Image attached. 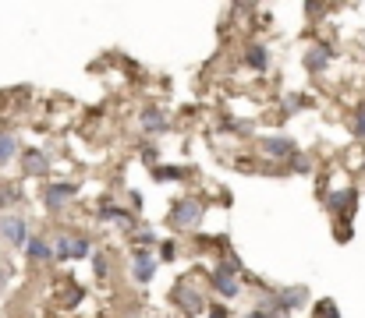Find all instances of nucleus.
<instances>
[{
  "instance_id": "1",
  "label": "nucleus",
  "mask_w": 365,
  "mask_h": 318,
  "mask_svg": "<svg viewBox=\"0 0 365 318\" xmlns=\"http://www.w3.org/2000/svg\"><path fill=\"white\" fill-rule=\"evenodd\" d=\"M199 223H202V202L199 198H181L170 209V227H177V230H195Z\"/></svg>"
},
{
  "instance_id": "2",
  "label": "nucleus",
  "mask_w": 365,
  "mask_h": 318,
  "mask_svg": "<svg viewBox=\"0 0 365 318\" xmlns=\"http://www.w3.org/2000/svg\"><path fill=\"white\" fill-rule=\"evenodd\" d=\"M238 272H241V265L234 262V259H227V262H220L217 269H213V286H217V294L220 297H238Z\"/></svg>"
},
{
  "instance_id": "3",
  "label": "nucleus",
  "mask_w": 365,
  "mask_h": 318,
  "mask_svg": "<svg viewBox=\"0 0 365 318\" xmlns=\"http://www.w3.org/2000/svg\"><path fill=\"white\" fill-rule=\"evenodd\" d=\"M0 237H4L11 247H25V241H28V223H25V216H18V212L0 216Z\"/></svg>"
},
{
  "instance_id": "4",
  "label": "nucleus",
  "mask_w": 365,
  "mask_h": 318,
  "mask_svg": "<svg viewBox=\"0 0 365 318\" xmlns=\"http://www.w3.org/2000/svg\"><path fill=\"white\" fill-rule=\"evenodd\" d=\"M153 272H157L153 251H149V247H135L132 251V276H135V283H149V279H153Z\"/></svg>"
},
{
  "instance_id": "5",
  "label": "nucleus",
  "mask_w": 365,
  "mask_h": 318,
  "mask_svg": "<svg viewBox=\"0 0 365 318\" xmlns=\"http://www.w3.org/2000/svg\"><path fill=\"white\" fill-rule=\"evenodd\" d=\"M75 195H78L75 184H50V187H43V205L46 209H60L64 202H71Z\"/></svg>"
},
{
  "instance_id": "6",
  "label": "nucleus",
  "mask_w": 365,
  "mask_h": 318,
  "mask_svg": "<svg viewBox=\"0 0 365 318\" xmlns=\"http://www.w3.org/2000/svg\"><path fill=\"white\" fill-rule=\"evenodd\" d=\"M21 251L28 254V262H50L53 259V244L46 237H28Z\"/></svg>"
},
{
  "instance_id": "7",
  "label": "nucleus",
  "mask_w": 365,
  "mask_h": 318,
  "mask_svg": "<svg viewBox=\"0 0 365 318\" xmlns=\"http://www.w3.org/2000/svg\"><path fill=\"white\" fill-rule=\"evenodd\" d=\"M174 297H177V308L188 311V315H199V311L206 308V304H202V294L195 290V286H177Z\"/></svg>"
},
{
  "instance_id": "8",
  "label": "nucleus",
  "mask_w": 365,
  "mask_h": 318,
  "mask_svg": "<svg viewBox=\"0 0 365 318\" xmlns=\"http://www.w3.org/2000/svg\"><path fill=\"white\" fill-rule=\"evenodd\" d=\"M167 113L163 110H157V106H145L142 110V131L145 135H160V131H167Z\"/></svg>"
},
{
  "instance_id": "9",
  "label": "nucleus",
  "mask_w": 365,
  "mask_h": 318,
  "mask_svg": "<svg viewBox=\"0 0 365 318\" xmlns=\"http://www.w3.org/2000/svg\"><path fill=\"white\" fill-rule=\"evenodd\" d=\"M305 297H309V294H305V286H287V290L277 294V304H281L284 315H287V311H294V308L305 304Z\"/></svg>"
},
{
  "instance_id": "10",
  "label": "nucleus",
  "mask_w": 365,
  "mask_h": 318,
  "mask_svg": "<svg viewBox=\"0 0 365 318\" xmlns=\"http://www.w3.org/2000/svg\"><path fill=\"white\" fill-rule=\"evenodd\" d=\"M262 152L273 159H287V156H294V142L291 138H262Z\"/></svg>"
},
{
  "instance_id": "11",
  "label": "nucleus",
  "mask_w": 365,
  "mask_h": 318,
  "mask_svg": "<svg viewBox=\"0 0 365 318\" xmlns=\"http://www.w3.org/2000/svg\"><path fill=\"white\" fill-rule=\"evenodd\" d=\"M330 57H333V50H330L326 43H316V46L309 50V57H305V64H309V71H312V75H319V71L326 68V64H330Z\"/></svg>"
},
{
  "instance_id": "12",
  "label": "nucleus",
  "mask_w": 365,
  "mask_h": 318,
  "mask_svg": "<svg viewBox=\"0 0 365 318\" xmlns=\"http://www.w3.org/2000/svg\"><path fill=\"white\" fill-rule=\"evenodd\" d=\"M21 167H25V174H33V177H39V174H46V167H50V159H46L43 152H36V149H28V152L21 156Z\"/></svg>"
},
{
  "instance_id": "13",
  "label": "nucleus",
  "mask_w": 365,
  "mask_h": 318,
  "mask_svg": "<svg viewBox=\"0 0 365 318\" xmlns=\"http://www.w3.org/2000/svg\"><path fill=\"white\" fill-rule=\"evenodd\" d=\"M326 202H330V209H333V212H341V216L348 219V216H351V209H348V205L355 202V191H351V187H344V191H333V195H330Z\"/></svg>"
},
{
  "instance_id": "14",
  "label": "nucleus",
  "mask_w": 365,
  "mask_h": 318,
  "mask_svg": "<svg viewBox=\"0 0 365 318\" xmlns=\"http://www.w3.org/2000/svg\"><path fill=\"white\" fill-rule=\"evenodd\" d=\"M15 156H18V138L11 131H0V167L11 163Z\"/></svg>"
},
{
  "instance_id": "15",
  "label": "nucleus",
  "mask_w": 365,
  "mask_h": 318,
  "mask_svg": "<svg viewBox=\"0 0 365 318\" xmlns=\"http://www.w3.org/2000/svg\"><path fill=\"white\" fill-rule=\"evenodd\" d=\"M100 219H110V223H135V216H132L128 209H117V205H110V202L100 205Z\"/></svg>"
},
{
  "instance_id": "16",
  "label": "nucleus",
  "mask_w": 365,
  "mask_h": 318,
  "mask_svg": "<svg viewBox=\"0 0 365 318\" xmlns=\"http://www.w3.org/2000/svg\"><path fill=\"white\" fill-rule=\"evenodd\" d=\"M245 64H249V68H256V71H262L266 68V46L262 43H252L245 50Z\"/></svg>"
},
{
  "instance_id": "17",
  "label": "nucleus",
  "mask_w": 365,
  "mask_h": 318,
  "mask_svg": "<svg viewBox=\"0 0 365 318\" xmlns=\"http://www.w3.org/2000/svg\"><path fill=\"white\" fill-rule=\"evenodd\" d=\"M21 198V187L18 184H0V209H8Z\"/></svg>"
},
{
  "instance_id": "18",
  "label": "nucleus",
  "mask_w": 365,
  "mask_h": 318,
  "mask_svg": "<svg viewBox=\"0 0 365 318\" xmlns=\"http://www.w3.org/2000/svg\"><path fill=\"white\" fill-rule=\"evenodd\" d=\"M53 259H71V237H57L53 241Z\"/></svg>"
},
{
  "instance_id": "19",
  "label": "nucleus",
  "mask_w": 365,
  "mask_h": 318,
  "mask_svg": "<svg viewBox=\"0 0 365 318\" xmlns=\"http://www.w3.org/2000/svg\"><path fill=\"white\" fill-rule=\"evenodd\" d=\"M93 265H96V276H100V279H107V276H110V259H107V254L93 251Z\"/></svg>"
},
{
  "instance_id": "20",
  "label": "nucleus",
  "mask_w": 365,
  "mask_h": 318,
  "mask_svg": "<svg viewBox=\"0 0 365 318\" xmlns=\"http://www.w3.org/2000/svg\"><path fill=\"white\" fill-rule=\"evenodd\" d=\"M85 254H93V244H89L85 237L71 241V259H85Z\"/></svg>"
},
{
  "instance_id": "21",
  "label": "nucleus",
  "mask_w": 365,
  "mask_h": 318,
  "mask_svg": "<svg viewBox=\"0 0 365 318\" xmlns=\"http://www.w3.org/2000/svg\"><path fill=\"white\" fill-rule=\"evenodd\" d=\"M301 106H309V95H291L287 106H284V113L291 117V113H294V110H301Z\"/></svg>"
},
{
  "instance_id": "22",
  "label": "nucleus",
  "mask_w": 365,
  "mask_h": 318,
  "mask_svg": "<svg viewBox=\"0 0 365 318\" xmlns=\"http://www.w3.org/2000/svg\"><path fill=\"white\" fill-rule=\"evenodd\" d=\"M355 135L358 138H365V103L358 106V113H355Z\"/></svg>"
},
{
  "instance_id": "23",
  "label": "nucleus",
  "mask_w": 365,
  "mask_h": 318,
  "mask_svg": "<svg viewBox=\"0 0 365 318\" xmlns=\"http://www.w3.org/2000/svg\"><path fill=\"white\" fill-rule=\"evenodd\" d=\"M291 170H298V174H309V170H312V163H309V159H305V156H294V163H291Z\"/></svg>"
},
{
  "instance_id": "24",
  "label": "nucleus",
  "mask_w": 365,
  "mask_h": 318,
  "mask_svg": "<svg viewBox=\"0 0 365 318\" xmlns=\"http://www.w3.org/2000/svg\"><path fill=\"white\" fill-rule=\"evenodd\" d=\"M174 254H177L174 241H163V247H160V259H163V262H170V259H174Z\"/></svg>"
},
{
  "instance_id": "25",
  "label": "nucleus",
  "mask_w": 365,
  "mask_h": 318,
  "mask_svg": "<svg viewBox=\"0 0 365 318\" xmlns=\"http://www.w3.org/2000/svg\"><path fill=\"white\" fill-rule=\"evenodd\" d=\"M319 315L323 318H341V311H337V304H333V301L330 304H319Z\"/></svg>"
},
{
  "instance_id": "26",
  "label": "nucleus",
  "mask_w": 365,
  "mask_h": 318,
  "mask_svg": "<svg viewBox=\"0 0 365 318\" xmlns=\"http://www.w3.org/2000/svg\"><path fill=\"white\" fill-rule=\"evenodd\" d=\"M135 241H139V247H149V244H153L157 237H153V234H149V230H142V234H139Z\"/></svg>"
},
{
  "instance_id": "27",
  "label": "nucleus",
  "mask_w": 365,
  "mask_h": 318,
  "mask_svg": "<svg viewBox=\"0 0 365 318\" xmlns=\"http://www.w3.org/2000/svg\"><path fill=\"white\" fill-rule=\"evenodd\" d=\"M157 177H163V180H177L181 177V170H153Z\"/></svg>"
},
{
  "instance_id": "28",
  "label": "nucleus",
  "mask_w": 365,
  "mask_h": 318,
  "mask_svg": "<svg viewBox=\"0 0 365 318\" xmlns=\"http://www.w3.org/2000/svg\"><path fill=\"white\" fill-rule=\"evenodd\" d=\"M209 318H227V311L224 308H209Z\"/></svg>"
},
{
  "instance_id": "29",
  "label": "nucleus",
  "mask_w": 365,
  "mask_h": 318,
  "mask_svg": "<svg viewBox=\"0 0 365 318\" xmlns=\"http://www.w3.org/2000/svg\"><path fill=\"white\" fill-rule=\"evenodd\" d=\"M249 318H269V315H266L262 308H256V311H249Z\"/></svg>"
}]
</instances>
